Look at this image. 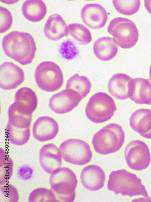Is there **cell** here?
Returning <instances> with one entry per match:
<instances>
[{"label": "cell", "mask_w": 151, "mask_h": 202, "mask_svg": "<svg viewBox=\"0 0 151 202\" xmlns=\"http://www.w3.org/2000/svg\"><path fill=\"white\" fill-rule=\"evenodd\" d=\"M6 130L8 140L14 145H24L27 142L30 137V127L18 128L8 122Z\"/></svg>", "instance_id": "25"}, {"label": "cell", "mask_w": 151, "mask_h": 202, "mask_svg": "<svg viewBox=\"0 0 151 202\" xmlns=\"http://www.w3.org/2000/svg\"><path fill=\"white\" fill-rule=\"evenodd\" d=\"M0 32L3 33L11 27L13 18L10 12L7 8L0 7Z\"/></svg>", "instance_id": "32"}, {"label": "cell", "mask_w": 151, "mask_h": 202, "mask_svg": "<svg viewBox=\"0 0 151 202\" xmlns=\"http://www.w3.org/2000/svg\"><path fill=\"white\" fill-rule=\"evenodd\" d=\"M59 52L63 58L68 60L72 59L79 53L76 46L70 39L62 43Z\"/></svg>", "instance_id": "31"}, {"label": "cell", "mask_w": 151, "mask_h": 202, "mask_svg": "<svg viewBox=\"0 0 151 202\" xmlns=\"http://www.w3.org/2000/svg\"><path fill=\"white\" fill-rule=\"evenodd\" d=\"M22 11L24 16L32 22L40 21L47 13L45 3L41 0H27L22 5Z\"/></svg>", "instance_id": "22"}, {"label": "cell", "mask_w": 151, "mask_h": 202, "mask_svg": "<svg viewBox=\"0 0 151 202\" xmlns=\"http://www.w3.org/2000/svg\"><path fill=\"white\" fill-rule=\"evenodd\" d=\"M2 45L8 56L23 65L32 62L37 50L35 41L31 35L17 31L5 35L2 39Z\"/></svg>", "instance_id": "1"}, {"label": "cell", "mask_w": 151, "mask_h": 202, "mask_svg": "<svg viewBox=\"0 0 151 202\" xmlns=\"http://www.w3.org/2000/svg\"><path fill=\"white\" fill-rule=\"evenodd\" d=\"M13 162L4 151L0 150V184L3 185L9 180L13 173Z\"/></svg>", "instance_id": "28"}, {"label": "cell", "mask_w": 151, "mask_h": 202, "mask_svg": "<svg viewBox=\"0 0 151 202\" xmlns=\"http://www.w3.org/2000/svg\"><path fill=\"white\" fill-rule=\"evenodd\" d=\"M8 122L13 126L20 128L30 127L32 115H28L19 111L14 103L9 107L8 111Z\"/></svg>", "instance_id": "24"}, {"label": "cell", "mask_w": 151, "mask_h": 202, "mask_svg": "<svg viewBox=\"0 0 151 202\" xmlns=\"http://www.w3.org/2000/svg\"><path fill=\"white\" fill-rule=\"evenodd\" d=\"M16 108L26 114L32 115L37 108V99L35 92L30 88L19 89L15 95L14 103Z\"/></svg>", "instance_id": "18"}, {"label": "cell", "mask_w": 151, "mask_h": 202, "mask_svg": "<svg viewBox=\"0 0 151 202\" xmlns=\"http://www.w3.org/2000/svg\"><path fill=\"white\" fill-rule=\"evenodd\" d=\"M127 163L130 169L141 171L149 165L151 156L147 145L140 140H135L129 142L124 151Z\"/></svg>", "instance_id": "9"}, {"label": "cell", "mask_w": 151, "mask_h": 202, "mask_svg": "<svg viewBox=\"0 0 151 202\" xmlns=\"http://www.w3.org/2000/svg\"><path fill=\"white\" fill-rule=\"evenodd\" d=\"M69 33L81 44H89L92 41L91 33L85 26L78 23H73L68 25Z\"/></svg>", "instance_id": "26"}, {"label": "cell", "mask_w": 151, "mask_h": 202, "mask_svg": "<svg viewBox=\"0 0 151 202\" xmlns=\"http://www.w3.org/2000/svg\"><path fill=\"white\" fill-rule=\"evenodd\" d=\"M77 182L75 173L66 167L55 170L51 174L49 180L51 188L59 202L74 201Z\"/></svg>", "instance_id": "4"}, {"label": "cell", "mask_w": 151, "mask_h": 202, "mask_svg": "<svg viewBox=\"0 0 151 202\" xmlns=\"http://www.w3.org/2000/svg\"><path fill=\"white\" fill-rule=\"evenodd\" d=\"M40 165L46 172L51 174L62 164V157L59 148L53 144L43 145L39 152Z\"/></svg>", "instance_id": "15"}, {"label": "cell", "mask_w": 151, "mask_h": 202, "mask_svg": "<svg viewBox=\"0 0 151 202\" xmlns=\"http://www.w3.org/2000/svg\"><path fill=\"white\" fill-rule=\"evenodd\" d=\"M118 50L117 45L113 38L103 37L97 39L94 42L93 51L96 57L104 61H108L116 55Z\"/></svg>", "instance_id": "20"}, {"label": "cell", "mask_w": 151, "mask_h": 202, "mask_svg": "<svg viewBox=\"0 0 151 202\" xmlns=\"http://www.w3.org/2000/svg\"><path fill=\"white\" fill-rule=\"evenodd\" d=\"M125 134L119 124L111 123L96 132L92 139L95 151L101 155H107L119 151L124 141Z\"/></svg>", "instance_id": "3"}, {"label": "cell", "mask_w": 151, "mask_h": 202, "mask_svg": "<svg viewBox=\"0 0 151 202\" xmlns=\"http://www.w3.org/2000/svg\"><path fill=\"white\" fill-rule=\"evenodd\" d=\"M130 125L143 137L151 139V110L141 108L135 111L130 116Z\"/></svg>", "instance_id": "17"}, {"label": "cell", "mask_w": 151, "mask_h": 202, "mask_svg": "<svg viewBox=\"0 0 151 202\" xmlns=\"http://www.w3.org/2000/svg\"><path fill=\"white\" fill-rule=\"evenodd\" d=\"M107 30L112 36L115 43L124 49L134 46L139 37L138 29L134 23L127 18L119 17L110 22Z\"/></svg>", "instance_id": "6"}, {"label": "cell", "mask_w": 151, "mask_h": 202, "mask_svg": "<svg viewBox=\"0 0 151 202\" xmlns=\"http://www.w3.org/2000/svg\"><path fill=\"white\" fill-rule=\"evenodd\" d=\"M29 202H59L54 193L44 188H39L33 190L28 198Z\"/></svg>", "instance_id": "29"}, {"label": "cell", "mask_w": 151, "mask_h": 202, "mask_svg": "<svg viewBox=\"0 0 151 202\" xmlns=\"http://www.w3.org/2000/svg\"><path fill=\"white\" fill-rule=\"evenodd\" d=\"M144 5L148 12L151 14V0H145Z\"/></svg>", "instance_id": "34"}, {"label": "cell", "mask_w": 151, "mask_h": 202, "mask_svg": "<svg viewBox=\"0 0 151 202\" xmlns=\"http://www.w3.org/2000/svg\"><path fill=\"white\" fill-rule=\"evenodd\" d=\"M0 199L2 202H17L19 199L16 188L10 184H6L0 188Z\"/></svg>", "instance_id": "30"}, {"label": "cell", "mask_w": 151, "mask_h": 202, "mask_svg": "<svg viewBox=\"0 0 151 202\" xmlns=\"http://www.w3.org/2000/svg\"><path fill=\"white\" fill-rule=\"evenodd\" d=\"M34 76L39 87L47 92L58 90L63 83V76L61 69L56 64L51 61L40 63L36 69Z\"/></svg>", "instance_id": "7"}, {"label": "cell", "mask_w": 151, "mask_h": 202, "mask_svg": "<svg viewBox=\"0 0 151 202\" xmlns=\"http://www.w3.org/2000/svg\"><path fill=\"white\" fill-rule=\"evenodd\" d=\"M132 78L128 75L122 73L113 75L109 80L108 85L109 93L119 100L128 99V86Z\"/></svg>", "instance_id": "21"}, {"label": "cell", "mask_w": 151, "mask_h": 202, "mask_svg": "<svg viewBox=\"0 0 151 202\" xmlns=\"http://www.w3.org/2000/svg\"><path fill=\"white\" fill-rule=\"evenodd\" d=\"M113 5L117 11L124 15H130L136 13L140 5L139 0H113Z\"/></svg>", "instance_id": "27"}, {"label": "cell", "mask_w": 151, "mask_h": 202, "mask_svg": "<svg viewBox=\"0 0 151 202\" xmlns=\"http://www.w3.org/2000/svg\"><path fill=\"white\" fill-rule=\"evenodd\" d=\"M33 170L27 166L25 165L21 167L18 171V174L21 178L27 180L30 179L33 174Z\"/></svg>", "instance_id": "33"}, {"label": "cell", "mask_w": 151, "mask_h": 202, "mask_svg": "<svg viewBox=\"0 0 151 202\" xmlns=\"http://www.w3.org/2000/svg\"><path fill=\"white\" fill-rule=\"evenodd\" d=\"M82 99L77 92L66 89L52 95L49 100V106L54 112L64 114L73 110L79 105Z\"/></svg>", "instance_id": "10"}, {"label": "cell", "mask_w": 151, "mask_h": 202, "mask_svg": "<svg viewBox=\"0 0 151 202\" xmlns=\"http://www.w3.org/2000/svg\"><path fill=\"white\" fill-rule=\"evenodd\" d=\"M81 183L88 190H98L104 186L105 180L104 172L100 166L95 164L84 167L80 174Z\"/></svg>", "instance_id": "16"}, {"label": "cell", "mask_w": 151, "mask_h": 202, "mask_svg": "<svg viewBox=\"0 0 151 202\" xmlns=\"http://www.w3.org/2000/svg\"><path fill=\"white\" fill-rule=\"evenodd\" d=\"M43 31L45 36L48 39L56 41L68 35V26L60 15L55 14L48 18Z\"/></svg>", "instance_id": "19"}, {"label": "cell", "mask_w": 151, "mask_h": 202, "mask_svg": "<svg viewBox=\"0 0 151 202\" xmlns=\"http://www.w3.org/2000/svg\"><path fill=\"white\" fill-rule=\"evenodd\" d=\"M128 95L136 104L151 105V80L149 78H132L128 84Z\"/></svg>", "instance_id": "11"}, {"label": "cell", "mask_w": 151, "mask_h": 202, "mask_svg": "<svg viewBox=\"0 0 151 202\" xmlns=\"http://www.w3.org/2000/svg\"><path fill=\"white\" fill-rule=\"evenodd\" d=\"M62 158L69 163L82 165L91 160L92 153L89 145L85 141L76 138L66 140L60 145Z\"/></svg>", "instance_id": "8"}, {"label": "cell", "mask_w": 151, "mask_h": 202, "mask_svg": "<svg viewBox=\"0 0 151 202\" xmlns=\"http://www.w3.org/2000/svg\"><path fill=\"white\" fill-rule=\"evenodd\" d=\"M117 109L114 99L106 93L99 92L92 95L86 106V116L92 122L102 123L110 120Z\"/></svg>", "instance_id": "5"}, {"label": "cell", "mask_w": 151, "mask_h": 202, "mask_svg": "<svg viewBox=\"0 0 151 202\" xmlns=\"http://www.w3.org/2000/svg\"><path fill=\"white\" fill-rule=\"evenodd\" d=\"M59 131V127L57 122L48 116L39 118L34 123L32 128L34 137L40 142L53 139L57 135Z\"/></svg>", "instance_id": "14"}, {"label": "cell", "mask_w": 151, "mask_h": 202, "mask_svg": "<svg viewBox=\"0 0 151 202\" xmlns=\"http://www.w3.org/2000/svg\"><path fill=\"white\" fill-rule=\"evenodd\" d=\"M91 87V83L86 77L76 74L68 80L66 88L76 91L82 99L89 93Z\"/></svg>", "instance_id": "23"}, {"label": "cell", "mask_w": 151, "mask_h": 202, "mask_svg": "<svg viewBox=\"0 0 151 202\" xmlns=\"http://www.w3.org/2000/svg\"><path fill=\"white\" fill-rule=\"evenodd\" d=\"M24 78V72L19 66L11 62H5L0 67V87L5 90L14 89Z\"/></svg>", "instance_id": "12"}, {"label": "cell", "mask_w": 151, "mask_h": 202, "mask_svg": "<svg viewBox=\"0 0 151 202\" xmlns=\"http://www.w3.org/2000/svg\"><path fill=\"white\" fill-rule=\"evenodd\" d=\"M108 188L116 194L130 197H139L142 200L151 201L141 180L136 175L125 169L112 171L110 174Z\"/></svg>", "instance_id": "2"}, {"label": "cell", "mask_w": 151, "mask_h": 202, "mask_svg": "<svg viewBox=\"0 0 151 202\" xmlns=\"http://www.w3.org/2000/svg\"><path fill=\"white\" fill-rule=\"evenodd\" d=\"M82 19L84 23L92 29L104 27L108 19V13L101 5L89 3L85 5L81 12Z\"/></svg>", "instance_id": "13"}, {"label": "cell", "mask_w": 151, "mask_h": 202, "mask_svg": "<svg viewBox=\"0 0 151 202\" xmlns=\"http://www.w3.org/2000/svg\"><path fill=\"white\" fill-rule=\"evenodd\" d=\"M149 78L151 80V65L150 67L149 70Z\"/></svg>", "instance_id": "35"}]
</instances>
